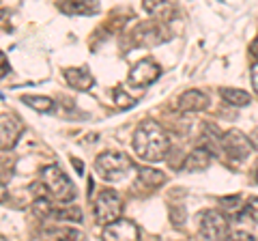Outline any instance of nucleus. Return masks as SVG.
<instances>
[{
    "mask_svg": "<svg viewBox=\"0 0 258 241\" xmlns=\"http://www.w3.org/2000/svg\"><path fill=\"white\" fill-rule=\"evenodd\" d=\"M230 237H235V239H252V235H249V232H243V230L230 232Z\"/></svg>",
    "mask_w": 258,
    "mask_h": 241,
    "instance_id": "cd10ccee",
    "label": "nucleus"
},
{
    "mask_svg": "<svg viewBox=\"0 0 258 241\" xmlns=\"http://www.w3.org/2000/svg\"><path fill=\"white\" fill-rule=\"evenodd\" d=\"M249 142H252V147L258 151V127H256L252 134H249Z\"/></svg>",
    "mask_w": 258,
    "mask_h": 241,
    "instance_id": "c85d7f7f",
    "label": "nucleus"
},
{
    "mask_svg": "<svg viewBox=\"0 0 258 241\" xmlns=\"http://www.w3.org/2000/svg\"><path fill=\"white\" fill-rule=\"evenodd\" d=\"M166 30L161 26V22H144L138 24L132 30V45L134 47H153L168 41V35H164Z\"/></svg>",
    "mask_w": 258,
    "mask_h": 241,
    "instance_id": "423d86ee",
    "label": "nucleus"
},
{
    "mask_svg": "<svg viewBox=\"0 0 258 241\" xmlns=\"http://www.w3.org/2000/svg\"><path fill=\"white\" fill-rule=\"evenodd\" d=\"M26 103L28 108L37 110V112H52L54 110V101L50 97H37V95H26V97L22 99Z\"/></svg>",
    "mask_w": 258,
    "mask_h": 241,
    "instance_id": "412c9836",
    "label": "nucleus"
},
{
    "mask_svg": "<svg viewBox=\"0 0 258 241\" xmlns=\"http://www.w3.org/2000/svg\"><path fill=\"white\" fill-rule=\"evenodd\" d=\"M32 213L37 215V218H52L54 215V205L50 203V198H47L45 194H37L35 198V203H32Z\"/></svg>",
    "mask_w": 258,
    "mask_h": 241,
    "instance_id": "aec40b11",
    "label": "nucleus"
},
{
    "mask_svg": "<svg viewBox=\"0 0 258 241\" xmlns=\"http://www.w3.org/2000/svg\"><path fill=\"white\" fill-rule=\"evenodd\" d=\"M71 164H74V166L78 168V172H80V174H82V170H84V164H82V162H80V159H76V157H71Z\"/></svg>",
    "mask_w": 258,
    "mask_h": 241,
    "instance_id": "c756f323",
    "label": "nucleus"
},
{
    "mask_svg": "<svg viewBox=\"0 0 258 241\" xmlns=\"http://www.w3.org/2000/svg\"><path fill=\"white\" fill-rule=\"evenodd\" d=\"M207 106H209L207 95L203 91H196V88L185 91L179 97V101H176V108L181 112H203Z\"/></svg>",
    "mask_w": 258,
    "mask_h": 241,
    "instance_id": "f8f14e48",
    "label": "nucleus"
},
{
    "mask_svg": "<svg viewBox=\"0 0 258 241\" xmlns=\"http://www.w3.org/2000/svg\"><path fill=\"white\" fill-rule=\"evenodd\" d=\"M3 239H5V237H3V235H0V241H3Z\"/></svg>",
    "mask_w": 258,
    "mask_h": 241,
    "instance_id": "473e14b6",
    "label": "nucleus"
},
{
    "mask_svg": "<svg viewBox=\"0 0 258 241\" xmlns=\"http://www.w3.org/2000/svg\"><path fill=\"white\" fill-rule=\"evenodd\" d=\"M249 54H252V56H254V61L258 63V35H256L254 41L249 43Z\"/></svg>",
    "mask_w": 258,
    "mask_h": 241,
    "instance_id": "bb28decb",
    "label": "nucleus"
},
{
    "mask_svg": "<svg viewBox=\"0 0 258 241\" xmlns=\"http://www.w3.org/2000/svg\"><path fill=\"white\" fill-rule=\"evenodd\" d=\"M134 151L142 162H161L168 153V136L157 120H142L134 134Z\"/></svg>",
    "mask_w": 258,
    "mask_h": 241,
    "instance_id": "f257e3e1",
    "label": "nucleus"
},
{
    "mask_svg": "<svg viewBox=\"0 0 258 241\" xmlns=\"http://www.w3.org/2000/svg\"><path fill=\"white\" fill-rule=\"evenodd\" d=\"M22 134V123L15 116L3 114L0 116V151H9L15 147Z\"/></svg>",
    "mask_w": 258,
    "mask_h": 241,
    "instance_id": "9d476101",
    "label": "nucleus"
},
{
    "mask_svg": "<svg viewBox=\"0 0 258 241\" xmlns=\"http://www.w3.org/2000/svg\"><path fill=\"white\" fill-rule=\"evenodd\" d=\"M211 151H207L205 147H200L196 151H191L187 155V159L183 162V170L185 172H196V170H207L209 164H211Z\"/></svg>",
    "mask_w": 258,
    "mask_h": 241,
    "instance_id": "2eb2a0df",
    "label": "nucleus"
},
{
    "mask_svg": "<svg viewBox=\"0 0 258 241\" xmlns=\"http://www.w3.org/2000/svg\"><path fill=\"white\" fill-rule=\"evenodd\" d=\"M142 7L153 20L161 24L174 20V15H176L174 0H142Z\"/></svg>",
    "mask_w": 258,
    "mask_h": 241,
    "instance_id": "9b49d317",
    "label": "nucleus"
},
{
    "mask_svg": "<svg viewBox=\"0 0 258 241\" xmlns=\"http://www.w3.org/2000/svg\"><path fill=\"white\" fill-rule=\"evenodd\" d=\"M222 97L226 103H230V106H237V108H243L247 106L252 97H249L247 91H241V88H222Z\"/></svg>",
    "mask_w": 258,
    "mask_h": 241,
    "instance_id": "a211bd4d",
    "label": "nucleus"
},
{
    "mask_svg": "<svg viewBox=\"0 0 258 241\" xmlns=\"http://www.w3.org/2000/svg\"><path fill=\"white\" fill-rule=\"evenodd\" d=\"M114 103H116V108L125 110V108H132L136 101H134L132 97H129V95H125L123 86H116V88H114Z\"/></svg>",
    "mask_w": 258,
    "mask_h": 241,
    "instance_id": "5701e85b",
    "label": "nucleus"
},
{
    "mask_svg": "<svg viewBox=\"0 0 258 241\" xmlns=\"http://www.w3.org/2000/svg\"><path fill=\"white\" fill-rule=\"evenodd\" d=\"M166 183V174L155 168H140L138 170V181L136 186L138 188H149V190H157L159 186Z\"/></svg>",
    "mask_w": 258,
    "mask_h": 241,
    "instance_id": "dca6fc26",
    "label": "nucleus"
},
{
    "mask_svg": "<svg viewBox=\"0 0 258 241\" xmlns=\"http://www.w3.org/2000/svg\"><path fill=\"white\" fill-rule=\"evenodd\" d=\"M249 74H252V84H254V91L258 93V63H254V65H252V71H249Z\"/></svg>",
    "mask_w": 258,
    "mask_h": 241,
    "instance_id": "a878e982",
    "label": "nucleus"
},
{
    "mask_svg": "<svg viewBox=\"0 0 258 241\" xmlns=\"http://www.w3.org/2000/svg\"><path fill=\"white\" fill-rule=\"evenodd\" d=\"M45 237H60V239H80L82 232L76 230V228H50V230H43Z\"/></svg>",
    "mask_w": 258,
    "mask_h": 241,
    "instance_id": "4be33fe9",
    "label": "nucleus"
},
{
    "mask_svg": "<svg viewBox=\"0 0 258 241\" xmlns=\"http://www.w3.org/2000/svg\"><path fill=\"white\" fill-rule=\"evenodd\" d=\"M134 168L132 159H129L125 153H101L95 159V170L101 176L103 181L114 183L125 179L127 172Z\"/></svg>",
    "mask_w": 258,
    "mask_h": 241,
    "instance_id": "7ed1b4c3",
    "label": "nucleus"
},
{
    "mask_svg": "<svg viewBox=\"0 0 258 241\" xmlns=\"http://www.w3.org/2000/svg\"><path fill=\"white\" fill-rule=\"evenodd\" d=\"M222 149L235 159V162H241V159L249 157L254 147H252V142H249V136L241 134L239 130H230L222 136Z\"/></svg>",
    "mask_w": 258,
    "mask_h": 241,
    "instance_id": "0eeeda50",
    "label": "nucleus"
},
{
    "mask_svg": "<svg viewBox=\"0 0 258 241\" xmlns=\"http://www.w3.org/2000/svg\"><path fill=\"white\" fill-rule=\"evenodd\" d=\"M161 76V67L153 61H140L136 63L129 71V82L134 86H149Z\"/></svg>",
    "mask_w": 258,
    "mask_h": 241,
    "instance_id": "1a4fd4ad",
    "label": "nucleus"
},
{
    "mask_svg": "<svg viewBox=\"0 0 258 241\" xmlns=\"http://www.w3.org/2000/svg\"><path fill=\"white\" fill-rule=\"evenodd\" d=\"M243 200L241 196H224L220 198V211L226 215V218H239L241 213H243Z\"/></svg>",
    "mask_w": 258,
    "mask_h": 241,
    "instance_id": "f3484780",
    "label": "nucleus"
},
{
    "mask_svg": "<svg viewBox=\"0 0 258 241\" xmlns=\"http://www.w3.org/2000/svg\"><path fill=\"white\" fill-rule=\"evenodd\" d=\"M58 9L67 15H93L99 9L97 0H60Z\"/></svg>",
    "mask_w": 258,
    "mask_h": 241,
    "instance_id": "4468645a",
    "label": "nucleus"
},
{
    "mask_svg": "<svg viewBox=\"0 0 258 241\" xmlns=\"http://www.w3.org/2000/svg\"><path fill=\"white\" fill-rule=\"evenodd\" d=\"M64 80L69 86L78 88V91H88L95 84L93 74L88 71V67H69L64 69Z\"/></svg>",
    "mask_w": 258,
    "mask_h": 241,
    "instance_id": "ddd939ff",
    "label": "nucleus"
},
{
    "mask_svg": "<svg viewBox=\"0 0 258 241\" xmlns=\"http://www.w3.org/2000/svg\"><path fill=\"white\" fill-rule=\"evenodd\" d=\"M200 220V235L205 239H226L230 237V224L228 218L222 211H215V209H209L198 215Z\"/></svg>",
    "mask_w": 258,
    "mask_h": 241,
    "instance_id": "39448f33",
    "label": "nucleus"
},
{
    "mask_svg": "<svg viewBox=\"0 0 258 241\" xmlns=\"http://www.w3.org/2000/svg\"><path fill=\"white\" fill-rule=\"evenodd\" d=\"M256 181H258V168H256Z\"/></svg>",
    "mask_w": 258,
    "mask_h": 241,
    "instance_id": "2f4dec72",
    "label": "nucleus"
},
{
    "mask_svg": "<svg viewBox=\"0 0 258 241\" xmlns=\"http://www.w3.org/2000/svg\"><path fill=\"white\" fill-rule=\"evenodd\" d=\"M9 58H7V54L0 50V78H5L7 74H9Z\"/></svg>",
    "mask_w": 258,
    "mask_h": 241,
    "instance_id": "393cba45",
    "label": "nucleus"
},
{
    "mask_svg": "<svg viewBox=\"0 0 258 241\" xmlns=\"http://www.w3.org/2000/svg\"><path fill=\"white\" fill-rule=\"evenodd\" d=\"M54 218L60 222H82V209L78 205H64L60 209H54Z\"/></svg>",
    "mask_w": 258,
    "mask_h": 241,
    "instance_id": "6ab92c4d",
    "label": "nucleus"
},
{
    "mask_svg": "<svg viewBox=\"0 0 258 241\" xmlns=\"http://www.w3.org/2000/svg\"><path fill=\"white\" fill-rule=\"evenodd\" d=\"M103 239H114V241H136L140 239V228L136 226V222L132 220H123L118 218L114 222L106 224L103 228Z\"/></svg>",
    "mask_w": 258,
    "mask_h": 241,
    "instance_id": "6e6552de",
    "label": "nucleus"
},
{
    "mask_svg": "<svg viewBox=\"0 0 258 241\" xmlns=\"http://www.w3.org/2000/svg\"><path fill=\"white\" fill-rule=\"evenodd\" d=\"M245 209H247L249 218H252V220L258 224V198H249L247 205H245Z\"/></svg>",
    "mask_w": 258,
    "mask_h": 241,
    "instance_id": "b1692460",
    "label": "nucleus"
},
{
    "mask_svg": "<svg viewBox=\"0 0 258 241\" xmlns=\"http://www.w3.org/2000/svg\"><path fill=\"white\" fill-rule=\"evenodd\" d=\"M7 196H9V194H7V188H5V186H0V205H3L5 200H7Z\"/></svg>",
    "mask_w": 258,
    "mask_h": 241,
    "instance_id": "7c9ffc66",
    "label": "nucleus"
},
{
    "mask_svg": "<svg viewBox=\"0 0 258 241\" xmlns=\"http://www.w3.org/2000/svg\"><path fill=\"white\" fill-rule=\"evenodd\" d=\"M123 213V200L114 190H103L95 200V220L106 226V224L114 222Z\"/></svg>",
    "mask_w": 258,
    "mask_h": 241,
    "instance_id": "20e7f679",
    "label": "nucleus"
},
{
    "mask_svg": "<svg viewBox=\"0 0 258 241\" xmlns=\"http://www.w3.org/2000/svg\"><path fill=\"white\" fill-rule=\"evenodd\" d=\"M41 183L43 188L50 192V194L60 200V203H71L76 198V188H74V181L64 174L58 166H45L41 170Z\"/></svg>",
    "mask_w": 258,
    "mask_h": 241,
    "instance_id": "f03ea898",
    "label": "nucleus"
}]
</instances>
